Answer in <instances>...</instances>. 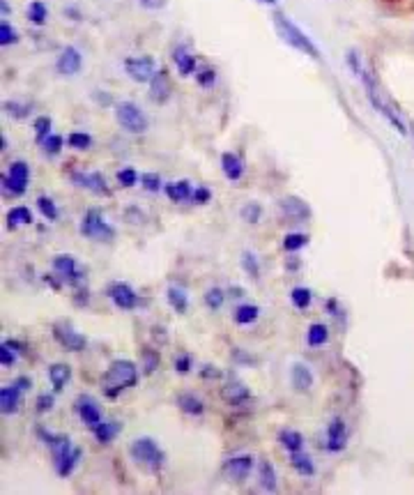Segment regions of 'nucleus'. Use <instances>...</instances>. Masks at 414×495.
Here are the masks:
<instances>
[{
	"instance_id": "nucleus-1",
	"label": "nucleus",
	"mask_w": 414,
	"mask_h": 495,
	"mask_svg": "<svg viewBox=\"0 0 414 495\" xmlns=\"http://www.w3.org/2000/svg\"><path fill=\"white\" fill-rule=\"evenodd\" d=\"M136 382H138L136 364L131 360H115V362H110L106 373L101 376L99 387L106 398H115L117 394H122L124 389L134 387Z\"/></svg>"
},
{
	"instance_id": "nucleus-2",
	"label": "nucleus",
	"mask_w": 414,
	"mask_h": 495,
	"mask_svg": "<svg viewBox=\"0 0 414 495\" xmlns=\"http://www.w3.org/2000/svg\"><path fill=\"white\" fill-rule=\"evenodd\" d=\"M272 21H274V28H276V32H279V37L283 39V42L290 44L297 51L306 53V56H310L313 60H320V49H317V46L313 44V39H310L295 21H290V19L283 17L281 12H274Z\"/></svg>"
},
{
	"instance_id": "nucleus-3",
	"label": "nucleus",
	"mask_w": 414,
	"mask_h": 495,
	"mask_svg": "<svg viewBox=\"0 0 414 495\" xmlns=\"http://www.w3.org/2000/svg\"><path fill=\"white\" fill-rule=\"evenodd\" d=\"M129 454L131 458L136 460L138 465L148 467L150 472H159L164 465V452L161 447H159L152 438H136L134 443L129 447Z\"/></svg>"
},
{
	"instance_id": "nucleus-4",
	"label": "nucleus",
	"mask_w": 414,
	"mask_h": 495,
	"mask_svg": "<svg viewBox=\"0 0 414 495\" xmlns=\"http://www.w3.org/2000/svg\"><path fill=\"white\" fill-rule=\"evenodd\" d=\"M79 231L83 237L95 240V242H110L115 237V229L101 217L99 210H88L81 219Z\"/></svg>"
},
{
	"instance_id": "nucleus-5",
	"label": "nucleus",
	"mask_w": 414,
	"mask_h": 495,
	"mask_svg": "<svg viewBox=\"0 0 414 495\" xmlns=\"http://www.w3.org/2000/svg\"><path fill=\"white\" fill-rule=\"evenodd\" d=\"M115 120L124 132L129 134H143L148 132V115L141 111V106L134 101H120L115 104Z\"/></svg>"
},
{
	"instance_id": "nucleus-6",
	"label": "nucleus",
	"mask_w": 414,
	"mask_h": 495,
	"mask_svg": "<svg viewBox=\"0 0 414 495\" xmlns=\"http://www.w3.org/2000/svg\"><path fill=\"white\" fill-rule=\"evenodd\" d=\"M28 182H30V166L26 162H12L7 175H3V189L5 194L12 196H23L28 189Z\"/></svg>"
},
{
	"instance_id": "nucleus-7",
	"label": "nucleus",
	"mask_w": 414,
	"mask_h": 495,
	"mask_svg": "<svg viewBox=\"0 0 414 495\" xmlns=\"http://www.w3.org/2000/svg\"><path fill=\"white\" fill-rule=\"evenodd\" d=\"M53 270L60 274L62 281H67V284L74 288H81L83 281H86V272L81 270L76 258L69 256V253H60V256L53 258Z\"/></svg>"
},
{
	"instance_id": "nucleus-8",
	"label": "nucleus",
	"mask_w": 414,
	"mask_h": 495,
	"mask_svg": "<svg viewBox=\"0 0 414 495\" xmlns=\"http://www.w3.org/2000/svg\"><path fill=\"white\" fill-rule=\"evenodd\" d=\"M124 70H127L129 79L136 84H150L152 77L157 74V65L150 56H134L124 60Z\"/></svg>"
},
{
	"instance_id": "nucleus-9",
	"label": "nucleus",
	"mask_w": 414,
	"mask_h": 495,
	"mask_svg": "<svg viewBox=\"0 0 414 495\" xmlns=\"http://www.w3.org/2000/svg\"><path fill=\"white\" fill-rule=\"evenodd\" d=\"M53 339L60 343L62 348L69 350V353H81L83 348L88 346V339L81 332H76L72 325L67 322H55L53 325Z\"/></svg>"
},
{
	"instance_id": "nucleus-10",
	"label": "nucleus",
	"mask_w": 414,
	"mask_h": 495,
	"mask_svg": "<svg viewBox=\"0 0 414 495\" xmlns=\"http://www.w3.org/2000/svg\"><path fill=\"white\" fill-rule=\"evenodd\" d=\"M108 298L120 311H134L141 304V298L136 295V291L124 281H115V284L108 286Z\"/></svg>"
},
{
	"instance_id": "nucleus-11",
	"label": "nucleus",
	"mask_w": 414,
	"mask_h": 495,
	"mask_svg": "<svg viewBox=\"0 0 414 495\" xmlns=\"http://www.w3.org/2000/svg\"><path fill=\"white\" fill-rule=\"evenodd\" d=\"M279 210L288 222H295V224H304V222H308L310 219L308 203L302 201L299 196H283L279 201Z\"/></svg>"
},
{
	"instance_id": "nucleus-12",
	"label": "nucleus",
	"mask_w": 414,
	"mask_h": 495,
	"mask_svg": "<svg viewBox=\"0 0 414 495\" xmlns=\"http://www.w3.org/2000/svg\"><path fill=\"white\" fill-rule=\"evenodd\" d=\"M366 95H368V99H371V104L375 106V111L379 113V115H384L386 120H389V125L396 129L398 134H407V129H405V122L400 120V115L393 111V108L386 104V101L382 99V95L377 93V86L375 88H366Z\"/></svg>"
},
{
	"instance_id": "nucleus-13",
	"label": "nucleus",
	"mask_w": 414,
	"mask_h": 495,
	"mask_svg": "<svg viewBox=\"0 0 414 495\" xmlns=\"http://www.w3.org/2000/svg\"><path fill=\"white\" fill-rule=\"evenodd\" d=\"M81 67H83V56L76 46L62 49L58 60H55V72H58L60 77H76V74L81 72Z\"/></svg>"
},
{
	"instance_id": "nucleus-14",
	"label": "nucleus",
	"mask_w": 414,
	"mask_h": 495,
	"mask_svg": "<svg viewBox=\"0 0 414 495\" xmlns=\"http://www.w3.org/2000/svg\"><path fill=\"white\" fill-rule=\"evenodd\" d=\"M221 398H224L230 408H239V405L251 401V389H248L241 380H230L221 387Z\"/></svg>"
},
{
	"instance_id": "nucleus-15",
	"label": "nucleus",
	"mask_w": 414,
	"mask_h": 495,
	"mask_svg": "<svg viewBox=\"0 0 414 495\" xmlns=\"http://www.w3.org/2000/svg\"><path fill=\"white\" fill-rule=\"evenodd\" d=\"M72 180L81 189H88L95 196H110V189L101 173H95V171H90V173H72Z\"/></svg>"
},
{
	"instance_id": "nucleus-16",
	"label": "nucleus",
	"mask_w": 414,
	"mask_h": 495,
	"mask_svg": "<svg viewBox=\"0 0 414 495\" xmlns=\"http://www.w3.org/2000/svg\"><path fill=\"white\" fill-rule=\"evenodd\" d=\"M76 412H79L81 422L90 426V429H95V426L101 422V410L90 394H81L76 398Z\"/></svg>"
},
{
	"instance_id": "nucleus-17",
	"label": "nucleus",
	"mask_w": 414,
	"mask_h": 495,
	"mask_svg": "<svg viewBox=\"0 0 414 495\" xmlns=\"http://www.w3.org/2000/svg\"><path fill=\"white\" fill-rule=\"evenodd\" d=\"M251 470H253V456H248V454H239V456L228 458L224 465V472L233 481H246Z\"/></svg>"
},
{
	"instance_id": "nucleus-18",
	"label": "nucleus",
	"mask_w": 414,
	"mask_h": 495,
	"mask_svg": "<svg viewBox=\"0 0 414 495\" xmlns=\"http://www.w3.org/2000/svg\"><path fill=\"white\" fill-rule=\"evenodd\" d=\"M170 93H172L170 77L161 67V70H157V74L150 81V99L155 101V104H166V101L170 99Z\"/></svg>"
},
{
	"instance_id": "nucleus-19",
	"label": "nucleus",
	"mask_w": 414,
	"mask_h": 495,
	"mask_svg": "<svg viewBox=\"0 0 414 495\" xmlns=\"http://www.w3.org/2000/svg\"><path fill=\"white\" fill-rule=\"evenodd\" d=\"M348 445V426L341 417H334L327 424V449L329 452H343Z\"/></svg>"
},
{
	"instance_id": "nucleus-20",
	"label": "nucleus",
	"mask_w": 414,
	"mask_h": 495,
	"mask_svg": "<svg viewBox=\"0 0 414 495\" xmlns=\"http://www.w3.org/2000/svg\"><path fill=\"white\" fill-rule=\"evenodd\" d=\"M290 380H293V387L299 391V394H306V391L313 387V371L304 362H295L293 369H290Z\"/></svg>"
},
{
	"instance_id": "nucleus-21",
	"label": "nucleus",
	"mask_w": 414,
	"mask_h": 495,
	"mask_svg": "<svg viewBox=\"0 0 414 495\" xmlns=\"http://www.w3.org/2000/svg\"><path fill=\"white\" fill-rule=\"evenodd\" d=\"M172 63H175L179 77H191V74H196V56L186 49V46H177L175 51H172Z\"/></svg>"
},
{
	"instance_id": "nucleus-22",
	"label": "nucleus",
	"mask_w": 414,
	"mask_h": 495,
	"mask_svg": "<svg viewBox=\"0 0 414 495\" xmlns=\"http://www.w3.org/2000/svg\"><path fill=\"white\" fill-rule=\"evenodd\" d=\"M221 171L230 182H237L241 175H244V164L235 153H224L221 155Z\"/></svg>"
},
{
	"instance_id": "nucleus-23",
	"label": "nucleus",
	"mask_w": 414,
	"mask_h": 495,
	"mask_svg": "<svg viewBox=\"0 0 414 495\" xmlns=\"http://www.w3.org/2000/svg\"><path fill=\"white\" fill-rule=\"evenodd\" d=\"M21 394H23V391H21L19 387H14V385L0 389V408H3L5 415H14V412H19Z\"/></svg>"
},
{
	"instance_id": "nucleus-24",
	"label": "nucleus",
	"mask_w": 414,
	"mask_h": 495,
	"mask_svg": "<svg viewBox=\"0 0 414 495\" xmlns=\"http://www.w3.org/2000/svg\"><path fill=\"white\" fill-rule=\"evenodd\" d=\"M92 431H95L97 443L108 445V443H113L117 438V433H120V422H117V419H101Z\"/></svg>"
},
{
	"instance_id": "nucleus-25",
	"label": "nucleus",
	"mask_w": 414,
	"mask_h": 495,
	"mask_svg": "<svg viewBox=\"0 0 414 495\" xmlns=\"http://www.w3.org/2000/svg\"><path fill=\"white\" fill-rule=\"evenodd\" d=\"M69 378H72V367H69V364L55 362V364H51V367H48V380H51V385H53L55 391L65 389V385L69 382Z\"/></svg>"
},
{
	"instance_id": "nucleus-26",
	"label": "nucleus",
	"mask_w": 414,
	"mask_h": 495,
	"mask_svg": "<svg viewBox=\"0 0 414 495\" xmlns=\"http://www.w3.org/2000/svg\"><path fill=\"white\" fill-rule=\"evenodd\" d=\"M81 449L79 447H72V452H67L62 458H55L53 463H55V472L60 474V477H69L74 470H76V465H79V460H81Z\"/></svg>"
},
{
	"instance_id": "nucleus-27",
	"label": "nucleus",
	"mask_w": 414,
	"mask_h": 495,
	"mask_svg": "<svg viewBox=\"0 0 414 495\" xmlns=\"http://www.w3.org/2000/svg\"><path fill=\"white\" fill-rule=\"evenodd\" d=\"M164 191H166V196H168L172 203H184V201H189V198L193 196L189 180H179V182L164 184Z\"/></svg>"
},
{
	"instance_id": "nucleus-28",
	"label": "nucleus",
	"mask_w": 414,
	"mask_h": 495,
	"mask_svg": "<svg viewBox=\"0 0 414 495\" xmlns=\"http://www.w3.org/2000/svg\"><path fill=\"white\" fill-rule=\"evenodd\" d=\"M166 300H168V304L172 307V311H175V313H186V311H189V295H186L184 288L170 286L168 291H166Z\"/></svg>"
},
{
	"instance_id": "nucleus-29",
	"label": "nucleus",
	"mask_w": 414,
	"mask_h": 495,
	"mask_svg": "<svg viewBox=\"0 0 414 495\" xmlns=\"http://www.w3.org/2000/svg\"><path fill=\"white\" fill-rule=\"evenodd\" d=\"M177 405H179V410L191 417H200L205 412V403L200 401L196 394H189V391H184V394L177 396Z\"/></svg>"
},
{
	"instance_id": "nucleus-30",
	"label": "nucleus",
	"mask_w": 414,
	"mask_h": 495,
	"mask_svg": "<svg viewBox=\"0 0 414 495\" xmlns=\"http://www.w3.org/2000/svg\"><path fill=\"white\" fill-rule=\"evenodd\" d=\"M290 465H293L295 470H297V474H302V477H313V474H315L313 458H310L308 454H304V452H293V454H290Z\"/></svg>"
},
{
	"instance_id": "nucleus-31",
	"label": "nucleus",
	"mask_w": 414,
	"mask_h": 495,
	"mask_svg": "<svg viewBox=\"0 0 414 495\" xmlns=\"http://www.w3.org/2000/svg\"><path fill=\"white\" fill-rule=\"evenodd\" d=\"M258 481H260V486L265 488L267 493L276 491V470H274V465L269 463V460H265V458H262L260 463H258Z\"/></svg>"
},
{
	"instance_id": "nucleus-32",
	"label": "nucleus",
	"mask_w": 414,
	"mask_h": 495,
	"mask_svg": "<svg viewBox=\"0 0 414 495\" xmlns=\"http://www.w3.org/2000/svg\"><path fill=\"white\" fill-rule=\"evenodd\" d=\"M279 443H281V447L286 452H302V447H304V436L299 431H295V429H283L281 433H279Z\"/></svg>"
},
{
	"instance_id": "nucleus-33",
	"label": "nucleus",
	"mask_w": 414,
	"mask_h": 495,
	"mask_svg": "<svg viewBox=\"0 0 414 495\" xmlns=\"http://www.w3.org/2000/svg\"><path fill=\"white\" fill-rule=\"evenodd\" d=\"M327 341H329V327L322 325V322H313L306 332V343L310 348H317V346H324Z\"/></svg>"
},
{
	"instance_id": "nucleus-34",
	"label": "nucleus",
	"mask_w": 414,
	"mask_h": 495,
	"mask_svg": "<svg viewBox=\"0 0 414 495\" xmlns=\"http://www.w3.org/2000/svg\"><path fill=\"white\" fill-rule=\"evenodd\" d=\"M141 360H143V373L145 376H152L159 369V364H161V357H159L157 350L150 348V346L141 348Z\"/></svg>"
},
{
	"instance_id": "nucleus-35",
	"label": "nucleus",
	"mask_w": 414,
	"mask_h": 495,
	"mask_svg": "<svg viewBox=\"0 0 414 495\" xmlns=\"http://www.w3.org/2000/svg\"><path fill=\"white\" fill-rule=\"evenodd\" d=\"M7 222H10V229H17V226H26L32 224V212L26 208V205H17L7 212Z\"/></svg>"
},
{
	"instance_id": "nucleus-36",
	"label": "nucleus",
	"mask_w": 414,
	"mask_h": 495,
	"mask_svg": "<svg viewBox=\"0 0 414 495\" xmlns=\"http://www.w3.org/2000/svg\"><path fill=\"white\" fill-rule=\"evenodd\" d=\"M258 313L260 309L255 304H241L235 309V322H237V325H251V322L258 320Z\"/></svg>"
},
{
	"instance_id": "nucleus-37",
	"label": "nucleus",
	"mask_w": 414,
	"mask_h": 495,
	"mask_svg": "<svg viewBox=\"0 0 414 495\" xmlns=\"http://www.w3.org/2000/svg\"><path fill=\"white\" fill-rule=\"evenodd\" d=\"M37 208H39L41 217H44L46 222H58V217H60L58 205H55L48 196H39L37 198Z\"/></svg>"
},
{
	"instance_id": "nucleus-38",
	"label": "nucleus",
	"mask_w": 414,
	"mask_h": 495,
	"mask_svg": "<svg viewBox=\"0 0 414 495\" xmlns=\"http://www.w3.org/2000/svg\"><path fill=\"white\" fill-rule=\"evenodd\" d=\"M46 17H48L46 5L41 3V0H32L30 8H28V19H30L34 26H44V23H46Z\"/></svg>"
},
{
	"instance_id": "nucleus-39",
	"label": "nucleus",
	"mask_w": 414,
	"mask_h": 495,
	"mask_svg": "<svg viewBox=\"0 0 414 495\" xmlns=\"http://www.w3.org/2000/svg\"><path fill=\"white\" fill-rule=\"evenodd\" d=\"M239 217L244 219L246 224H258L260 219H262V205L260 203H244L241 205V210H239Z\"/></svg>"
},
{
	"instance_id": "nucleus-40",
	"label": "nucleus",
	"mask_w": 414,
	"mask_h": 495,
	"mask_svg": "<svg viewBox=\"0 0 414 495\" xmlns=\"http://www.w3.org/2000/svg\"><path fill=\"white\" fill-rule=\"evenodd\" d=\"M306 244H308V235H304V233H288V235L283 237V249L290 253L304 249Z\"/></svg>"
},
{
	"instance_id": "nucleus-41",
	"label": "nucleus",
	"mask_w": 414,
	"mask_h": 495,
	"mask_svg": "<svg viewBox=\"0 0 414 495\" xmlns=\"http://www.w3.org/2000/svg\"><path fill=\"white\" fill-rule=\"evenodd\" d=\"M310 300H313V295H310L308 288L297 286V288H293V291H290V302H293L297 309H308Z\"/></svg>"
},
{
	"instance_id": "nucleus-42",
	"label": "nucleus",
	"mask_w": 414,
	"mask_h": 495,
	"mask_svg": "<svg viewBox=\"0 0 414 495\" xmlns=\"http://www.w3.org/2000/svg\"><path fill=\"white\" fill-rule=\"evenodd\" d=\"M3 108H5L7 115H12V118H17V120L28 118V115H30V111H32L30 104H21V101H5Z\"/></svg>"
},
{
	"instance_id": "nucleus-43",
	"label": "nucleus",
	"mask_w": 414,
	"mask_h": 495,
	"mask_svg": "<svg viewBox=\"0 0 414 495\" xmlns=\"http://www.w3.org/2000/svg\"><path fill=\"white\" fill-rule=\"evenodd\" d=\"M62 136L58 134H51V136H46L44 141H41V150H44V155L46 157H58L60 155V150H62Z\"/></svg>"
},
{
	"instance_id": "nucleus-44",
	"label": "nucleus",
	"mask_w": 414,
	"mask_h": 495,
	"mask_svg": "<svg viewBox=\"0 0 414 495\" xmlns=\"http://www.w3.org/2000/svg\"><path fill=\"white\" fill-rule=\"evenodd\" d=\"M224 302H226V295L221 288H210V291L205 293V304L210 311H219V309L224 307Z\"/></svg>"
},
{
	"instance_id": "nucleus-45",
	"label": "nucleus",
	"mask_w": 414,
	"mask_h": 495,
	"mask_svg": "<svg viewBox=\"0 0 414 495\" xmlns=\"http://www.w3.org/2000/svg\"><path fill=\"white\" fill-rule=\"evenodd\" d=\"M241 267H244V272H246L251 279H258V277H260V263H258V258H255L251 251L241 253Z\"/></svg>"
},
{
	"instance_id": "nucleus-46",
	"label": "nucleus",
	"mask_w": 414,
	"mask_h": 495,
	"mask_svg": "<svg viewBox=\"0 0 414 495\" xmlns=\"http://www.w3.org/2000/svg\"><path fill=\"white\" fill-rule=\"evenodd\" d=\"M34 136H37V141L41 143L46 139V136H51V118L48 115H39V118H34Z\"/></svg>"
},
{
	"instance_id": "nucleus-47",
	"label": "nucleus",
	"mask_w": 414,
	"mask_h": 495,
	"mask_svg": "<svg viewBox=\"0 0 414 495\" xmlns=\"http://www.w3.org/2000/svg\"><path fill=\"white\" fill-rule=\"evenodd\" d=\"M67 143L76 150H88L90 146H92V136L86 134V132H74V134H69Z\"/></svg>"
},
{
	"instance_id": "nucleus-48",
	"label": "nucleus",
	"mask_w": 414,
	"mask_h": 495,
	"mask_svg": "<svg viewBox=\"0 0 414 495\" xmlns=\"http://www.w3.org/2000/svg\"><path fill=\"white\" fill-rule=\"evenodd\" d=\"M17 39H19V37H17V30L12 28L10 21H5V19H3V21H0V44L10 46V44L17 42Z\"/></svg>"
},
{
	"instance_id": "nucleus-49",
	"label": "nucleus",
	"mask_w": 414,
	"mask_h": 495,
	"mask_svg": "<svg viewBox=\"0 0 414 495\" xmlns=\"http://www.w3.org/2000/svg\"><path fill=\"white\" fill-rule=\"evenodd\" d=\"M141 182H143V189L152 191V194L161 191V177H159L157 173H143V175H141Z\"/></svg>"
},
{
	"instance_id": "nucleus-50",
	"label": "nucleus",
	"mask_w": 414,
	"mask_h": 495,
	"mask_svg": "<svg viewBox=\"0 0 414 495\" xmlns=\"http://www.w3.org/2000/svg\"><path fill=\"white\" fill-rule=\"evenodd\" d=\"M14 362H17V350L7 346V341L0 343V364L7 369V367H14Z\"/></svg>"
},
{
	"instance_id": "nucleus-51",
	"label": "nucleus",
	"mask_w": 414,
	"mask_h": 495,
	"mask_svg": "<svg viewBox=\"0 0 414 495\" xmlns=\"http://www.w3.org/2000/svg\"><path fill=\"white\" fill-rule=\"evenodd\" d=\"M117 182H120L122 187H134L138 182V173L134 168H120L117 171Z\"/></svg>"
},
{
	"instance_id": "nucleus-52",
	"label": "nucleus",
	"mask_w": 414,
	"mask_h": 495,
	"mask_svg": "<svg viewBox=\"0 0 414 495\" xmlns=\"http://www.w3.org/2000/svg\"><path fill=\"white\" fill-rule=\"evenodd\" d=\"M191 357L189 355H186V353H182V355H177L175 357V362H172V367H175V371H177V373H189V371H191Z\"/></svg>"
},
{
	"instance_id": "nucleus-53",
	"label": "nucleus",
	"mask_w": 414,
	"mask_h": 495,
	"mask_svg": "<svg viewBox=\"0 0 414 495\" xmlns=\"http://www.w3.org/2000/svg\"><path fill=\"white\" fill-rule=\"evenodd\" d=\"M37 412L39 415H44V412H51L53 410V405H55V398L51 394H39L37 396Z\"/></svg>"
},
{
	"instance_id": "nucleus-54",
	"label": "nucleus",
	"mask_w": 414,
	"mask_h": 495,
	"mask_svg": "<svg viewBox=\"0 0 414 495\" xmlns=\"http://www.w3.org/2000/svg\"><path fill=\"white\" fill-rule=\"evenodd\" d=\"M196 77H198V84H200V86L210 88L214 81H217V72H214L212 67H205V70H200Z\"/></svg>"
},
{
	"instance_id": "nucleus-55",
	"label": "nucleus",
	"mask_w": 414,
	"mask_h": 495,
	"mask_svg": "<svg viewBox=\"0 0 414 495\" xmlns=\"http://www.w3.org/2000/svg\"><path fill=\"white\" fill-rule=\"evenodd\" d=\"M193 201H196V203H200V205H203V203H210V198H212V191L210 189H205V187H198L196 191H193Z\"/></svg>"
},
{
	"instance_id": "nucleus-56",
	"label": "nucleus",
	"mask_w": 414,
	"mask_h": 495,
	"mask_svg": "<svg viewBox=\"0 0 414 495\" xmlns=\"http://www.w3.org/2000/svg\"><path fill=\"white\" fill-rule=\"evenodd\" d=\"M221 376H224V373H221L219 369L210 367V364H207V367L200 369V378H205V380H217V378H221Z\"/></svg>"
},
{
	"instance_id": "nucleus-57",
	"label": "nucleus",
	"mask_w": 414,
	"mask_h": 495,
	"mask_svg": "<svg viewBox=\"0 0 414 495\" xmlns=\"http://www.w3.org/2000/svg\"><path fill=\"white\" fill-rule=\"evenodd\" d=\"M12 385H14V387H19L21 391H28V389L32 387V380H30V378H28V376H19Z\"/></svg>"
},
{
	"instance_id": "nucleus-58",
	"label": "nucleus",
	"mask_w": 414,
	"mask_h": 495,
	"mask_svg": "<svg viewBox=\"0 0 414 495\" xmlns=\"http://www.w3.org/2000/svg\"><path fill=\"white\" fill-rule=\"evenodd\" d=\"M138 5H143L145 10H161L166 0H138Z\"/></svg>"
},
{
	"instance_id": "nucleus-59",
	"label": "nucleus",
	"mask_w": 414,
	"mask_h": 495,
	"mask_svg": "<svg viewBox=\"0 0 414 495\" xmlns=\"http://www.w3.org/2000/svg\"><path fill=\"white\" fill-rule=\"evenodd\" d=\"M0 10H3V17H7V14H10V5H7V3H5V0H3V3H0Z\"/></svg>"
},
{
	"instance_id": "nucleus-60",
	"label": "nucleus",
	"mask_w": 414,
	"mask_h": 495,
	"mask_svg": "<svg viewBox=\"0 0 414 495\" xmlns=\"http://www.w3.org/2000/svg\"><path fill=\"white\" fill-rule=\"evenodd\" d=\"M0 150H7V139H5V136L0 139Z\"/></svg>"
},
{
	"instance_id": "nucleus-61",
	"label": "nucleus",
	"mask_w": 414,
	"mask_h": 495,
	"mask_svg": "<svg viewBox=\"0 0 414 495\" xmlns=\"http://www.w3.org/2000/svg\"><path fill=\"white\" fill-rule=\"evenodd\" d=\"M262 5H276V0H260Z\"/></svg>"
}]
</instances>
